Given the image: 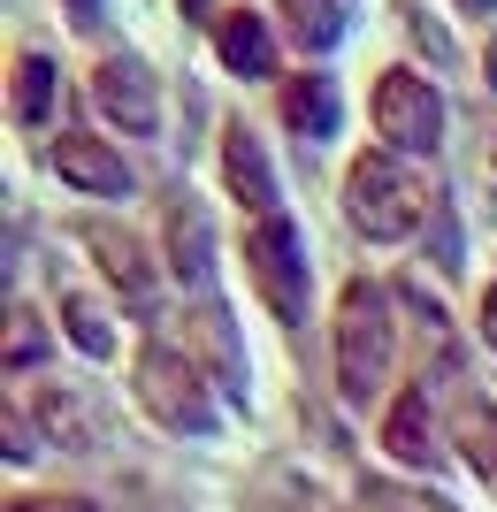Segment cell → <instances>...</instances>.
Segmentation results:
<instances>
[{
  "label": "cell",
  "mask_w": 497,
  "mask_h": 512,
  "mask_svg": "<svg viewBox=\"0 0 497 512\" xmlns=\"http://www.w3.org/2000/svg\"><path fill=\"white\" fill-rule=\"evenodd\" d=\"M490 85H497V39H490Z\"/></svg>",
  "instance_id": "obj_25"
},
{
  "label": "cell",
  "mask_w": 497,
  "mask_h": 512,
  "mask_svg": "<svg viewBox=\"0 0 497 512\" xmlns=\"http://www.w3.org/2000/svg\"><path fill=\"white\" fill-rule=\"evenodd\" d=\"M490 169H497V153H490Z\"/></svg>",
  "instance_id": "obj_26"
},
{
  "label": "cell",
  "mask_w": 497,
  "mask_h": 512,
  "mask_svg": "<svg viewBox=\"0 0 497 512\" xmlns=\"http://www.w3.org/2000/svg\"><path fill=\"white\" fill-rule=\"evenodd\" d=\"M283 23H291V39L306 46V54H329V46L345 39V8L337 0H276Z\"/></svg>",
  "instance_id": "obj_16"
},
{
  "label": "cell",
  "mask_w": 497,
  "mask_h": 512,
  "mask_svg": "<svg viewBox=\"0 0 497 512\" xmlns=\"http://www.w3.org/2000/svg\"><path fill=\"white\" fill-rule=\"evenodd\" d=\"M85 245H92L100 260H108V283L123 291L130 306H146V299H153V268H146V253H138V237L108 230V222H92V230H85Z\"/></svg>",
  "instance_id": "obj_11"
},
{
  "label": "cell",
  "mask_w": 497,
  "mask_h": 512,
  "mask_svg": "<svg viewBox=\"0 0 497 512\" xmlns=\"http://www.w3.org/2000/svg\"><path fill=\"white\" fill-rule=\"evenodd\" d=\"M8 459H39V421L23 406H8Z\"/></svg>",
  "instance_id": "obj_20"
},
{
  "label": "cell",
  "mask_w": 497,
  "mask_h": 512,
  "mask_svg": "<svg viewBox=\"0 0 497 512\" xmlns=\"http://www.w3.org/2000/svg\"><path fill=\"white\" fill-rule=\"evenodd\" d=\"M169 268H176V283H207V268H215V230H207V214L184 199V207L169 214Z\"/></svg>",
  "instance_id": "obj_12"
},
{
  "label": "cell",
  "mask_w": 497,
  "mask_h": 512,
  "mask_svg": "<svg viewBox=\"0 0 497 512\" xmlns=\"http://www.w3.org/2000/svg\"><path fill=\"white\" fill-rule=\"evenodd\" d=\"M360 512H452V505L421 497V490H398V482H375V490H360Z\"/></svg>",
  "instance_id": "obj_19"
},
{
  "label": "cell",
  "mask_w": 497,
  "mask_h": 512,
  "mask_svg": "<svg viewBox=\"0 0 497 512\" xmlns=\"http://www.w3.org/2000/svg\"><path fill=\"white\" fill-rule=\"evenodd\" d=\"M383 451L398 459V467H436V459H444L429 383H413V390H398V398H390V413H383Z\"/></svg>",
  "instance_id": "obj_9"
},
{
  "label": "cell",
  "mask_w": 497,
  "mask_h": 512,
  "mask_svg": "<svg viewBox=\"0 0 497 512\" xmlns=\"http://www.w3.org/2000/svg\"><path fill=\"white\" fill-rule=\"evenodd\" d=\"M482 344H490V352H497V283H490V291H482Z\"/></svg>",
  "instance_id": "obj_22"
},
{
  "label": "cell",
  "mask_w": 497,
  "mask_h": 512,
  "mask_svg": "<svg viewBox=\"0 0 497 512\" xmlns=\"http://www.w3.org/2000/svg\"><path fill=\"white\" fill-rule=\"evenodd\" d=\"M46 161H54V176H62L69 192H92V199H123L130 192V161L108 146V138H92V130H62Z\"/></svg>",
  "instance_id": "obj_8"
},
{
  "label": "cell",
  "mask_w": 497,
  "mask_h": 512,
  "mask_svg": "<svg viewBox=\"0 0 497 512\" xmlns=\"http://www.w3.org/2000/svg\"><path fill=\"white\" fill-rule=\"evenodd\" d=\"M77 8V31H100V0H69Z\"/></svg>",
  "instance_id": "obj_23"
},
{
  "label": "cell",
  "mask_w": 497,
  "mask_h": 512,
  "mask_svg": "<svg viewBox=\"0 0 497 512\" xmlns=\"http://www.w3.org/2000/svg\"><path fill=\"white\" fill-rule=\"evenodd\" d=\"M283 123L299 138H329L337 130V92L322 77H283Z\"/></svg>",
  "instance_id": "obj_13"
},
{
  "label": "cell",
  "mask_w": 497,
  "mask_h": 512,
  "mask_svg": "<svg viewBox=\"0 0 497 512\" xmlns=\"http://www.w3.org/2000/svg\"><path fill=\"white\" fill-rule=\"evenodd\" d=\"M436 192L421 184V169H413L406 153H360L345 169V222L368 245H406V237H421V222H429Z\"/></svg>",
  "instance_id": "obj_1"
},
{
  "label": "cell",
  "mask_w": 497,
  "mask_h": 512,
  "mask_svg": "<svg viewBox=\"0 0 497 512\" xmlns=\"http://www.w3.org/2000/svg\"><path fill=\"white\" fill-rule=\"evenodd\" d=\"M215 54H222L230 77L268 85V77H276V31H268V16H253V8H222V16H215Z\"/></svg>",
  "instance_id": "obj_10"
},
{
  "label": "cell",
  "mask_w": 497,
  "mask_h": 512,
  "mask_svg": "<svg viewBox=\"0 0 497 512\" xmlns=\"http://www.w3.org/2000/svg\"><path fill=\"white\" fill-rule=\"evenodd\" d=\"M130 390H138V406L169 428V436H207V428L222 421V413H215V390H207V375H199V360L184 352V344H169V337L138 344Z\"/></svg>",
  "instance_id": "obj_3"
},
{
  "label": "cell",
  "mask_w": 497,
  "mask_h": 512,
  "mask_svg": "<svg viewBox=\"0 0 497 512\" xmlns=\"http://www.w3.org/2000/svg\"><path fill=\"white\" fill-rule=\"evenodd\" d=\"M452 444L467 451V467H475L482 482H490V490H497V406H482V398H459Z\"/></svg>",
  "instance_id": "obj_14"
},
{
  "label": "cell",
  "mask_w": 497,
  "mask_h": 512,
  "mask_svg": "<svg viewBox=\"0 0 497 512\" xmlns=\"http://www.w3.org/2000/svg\"><path fill=\"white\" fill-rule=\"evenodd\" d=\"M368 115H375V138L390 153H406V161L444 146V100H436V85L421 69H383L368 92Z\"/></svg>",
  "instance_id": "obj_5"
},
{
  "label": "cell",
  "mask_w": 497,
  "mask_h": 512,
  "mask_svg": "<svg viewBox=\"0 0 497 512\" xmlns=\"http://www.w3.org/2000/svg\"><path fill=\"white\" fill-rule=\"evenodd\" d=\"M92 100H100V115H108L115 130H130V138H153V130H161V85H153V69L138 62V54H108V62L92 69Z\"/></svg>",
  "instance_id": "obj_6"
},
{
  "label": "cell",
  "mask_w": 497,
  "mask_h": 512,
  "mask_svg": "<svg viewBox=\"0 0 497 512\" xmlns=\"http://www.w3.org/2000/svg\"><path fill=\"white\" fill-rule=\"evenodd\" d=\"M62 337L85 352V360H115V321L100 299H85V291H69L62 299Z\"/></svg>",
  "instance_id": "obj_15"
},
{
  "label": "cell",
  "mask_w": 497,
  "mask_h": 512,
  "mask_svg": "<svg viewBox=\"0 0 497 512\" xmlns=\"http://www.w3.org/2000/svg\"><path fill=\"white\" fill-rule=\"evenodd\" d=\"M16 123H46V107H54V62L46 54H16Z\"/></svg>",
  "instance_id": "obj_17"
},
{
  "label": "cell",
  "mask_w": 497,
  "mask_h": 512,
  "mask_svg": "<svg viewBox=\"0 0 497 512\" xmlns=\"http://www.w3.org/2000/svg\"><path fill=\"white\" fill-rule=\"evenodd\" d=\"M245 276H253L260 306H268L283 329L306 321V245H299V222H291V214L245 222Z\"/></svg>",
  "instance_id": "obj_4"
},
{
  "label": "cell",
  "mask_w": 497,
  "mask_h": 512,
  "mask_svg": "<svg viewBox=\"0 0 497 512\" xmlns=\"http://www.w3.org/2000/svg\"><path fill=\"white\" fill-rule=\"evenodd\" d=\"M337 390H345L352 406H375V390H383L390 375V344H398V329H390V291L375 276H352L345 291H337Z\"/></svg>",
  "instance_id": "obj_2"
},
{
  "label": "cell",
  "mask_w": 497,
  "mask_h": 512,
  "mask_svg": "<svg viewBox=\"0 0 497 512\" xmlns=\"http://www.w3.org/2000/svg\"><path fill=\"white\" fill-rule=\"evenodd\" d=\"M222 176H230V192H238L245 222H260V214H283L276 161H268V146L253 138V123H222Z\"/></svg>",
  "instance_id": "obj_7"
},
{
  "label": "cell",
  "mask_w": 497,
  "mask_h": 512,
  "mask_svg": "<svg viewBox=\"0 0 497 512\" xmlns=\"http://www.w3.org/2000/svg\"><path fill=\"white\" fill-rule=\"evenodd\" d=\"M459 8H467V16H497V0H459Z\"/></svg>",
  "instance_id": "obj_24"
},
{
  "label": "cell",
  "mask_w": 497,
  "mask_h": 512,
  "mask_svg": "<svg viewBox=\"0 0 497 512\" xmlns=\"http://www.w3.org/2000/svg\"><path fill=\"white\" fill-rule=\"evenodd\" d=\"M8 512H100V505H85V497H16Z\"/></svg>",
  "instance_id": "obj_21"
},
{
  "label": "cell",
  "mask_w": 497,
  "mask_h": 512,
  "mask_svg": "<svg viewBox=\"0 0 497 512\" xmlns=\"http://www.w3.org/2000/svg\"><path fill=\"white\" fill-rule=\"evenodd\" d=\"M39 352H46L39 314H31V306H8V367H39Z\"/></svg>",
  "instance_id": "obj_18"
}]
</instances>
